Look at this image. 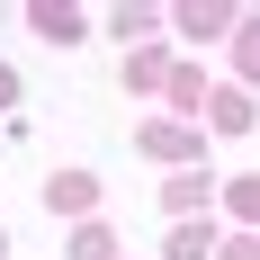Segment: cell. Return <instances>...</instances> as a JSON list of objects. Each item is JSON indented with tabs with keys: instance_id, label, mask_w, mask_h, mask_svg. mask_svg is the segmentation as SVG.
Wrapping results in <instances>:
<instances>
[{
	"instance_id": "obj_3",
	"label": "cell",
	"mask_w": 260,
	"mask_h": 260,
	"mask_svg": "<svg viewBox=\"0 0 260 260\" xmlns=\"http://www.w3.org/2000/svg\"><path fill=\"white\" fill-rule=\"evenodd\" d=\"M207 198H215V188L198 180V171H180V180L161 188V207H171V215H198V207H207Z\"/></svg>"
},
{
	"instance_id": "obj_4",
	"label": "cell",
	"mask_w": 260,
	"mask_h": 260,
	"mask_svg": "<svg viewBox=\"0 0 260 260\" xmlns=\"http://www.w3.org/2000/svg\"><path fill=\"white\" fill-rule=\"evenodd\" d=\"M215 135H242V126H251V99H242V90H215Z\"/></svg>"
},
{
	"instance_id": "obj_13",
	"label": "cell",
	"mask_w": 260,
	"mask_h": 260,
	"mask_svg": "<svg viewBox=\"0 0 260 260\" xmlns=\"http://www.w3.org/2000/svg\"><path fill=\"white\" fill-rule=\"evenodd\" d=\"M0 251H9V234H0Z\"/></svg>"
},
{
	"instance_id": "obj_10",
	"label": "cell",
	"mask_w": 260,
	"mask_h": 260,
	"mask_svg": "<svg viewBox=\"0 0 260 260\" xmlns=\"http://www.w3.org/2000/svg\"><path fill=\"white\" fill-rule=\"evenodd\" d=\"M117 242H108V224H81V242H72V260H108Z\"/></svg>"
},
{
	"instance_id": "obj_7",
	"label": "cell",
	"mask_w": 260,
	"mask_h": 260,
	"mask_svg": "<svg viewBox=\"0 0 260 260\" xmlns=\"http://www.w3.org/2000/svg\"><path fill=\"white\" fill-rule=\"evenodd\" d=\"M207 251H215L207 224H180V234H171V260H207Z\"/></svg>"
},
{
	"instance_id": "obj_11",
	"label": "cell",
	"mask_w": 260,
	"mask_h": 260,
	"mask_svg": "<svg viewBox=\"0 0 260 260\" xmlns=\"http://www.w3.org/2000/svg\"><path fill=\"white\" fill-rule=\"evenodd\" d=\"M215 260H260V242H224V251H215Z\"/></svg>"
},
{
	"instance_id": "obj_5",
	"label": "cell",
	"mask_w": 260,
	"mask_h": 260,
	"mask_svg": "<svg viewBox=\"0 0 260 260\" xmlns=\"http://www.w3.org/2000/svg\"><path fill=\"white\" fill-rule=\"evenodd\" d=\"M234 63H242V81H260V18L234 27Z\"/></svg>"
},
{
	"instance_id": "obj_12",
	"label": "cell",
	"mask_w": 260,
	"mask_h": 260,
	"mask_svg": "<svg viewBox=\"0 0 260 260\" xmlns=\"http://www.w3.org/2000/svg\"><path fill=\"white\" fill-rule=\"evenodd\" d=\"M9 99H18V72H9V63H0V108H9Z\"/></svg>"
},
{
	"instance_id": "obj_1",
	"label": "cell",
	"mask_w": 260,
	"mask_h": 260,
	"mask_svg": "<svg viewBox=\"0 0 260 260\" xmlns=\"http://www.w3.org/2000/svg\"><path fill=\"white\" fill-rule=\"evenodd\" d=\"M45 207L54 215H90V207H99V171H54V180H45Z\"/></svg>"
},
{
	"instance_id": "obj_6",
	"label": "cell",
	"mask_w": 260,
	"mask_h": 260,
	"mask_svg": "<svg viewBox=\"0 0 260 260\" xmlns=\"http://www.w3.org/2000/svg\"><path fill=\"white\" fill-rule=\"evenodd\" d=\"M36 36H45V45H72L81 18H72V9H36Z\"/></svg>"
},
{
	"instance_id": "obj_2",
	"label": "cell",
	"mask_w": 260,
	"mask_h": 260,
	"mask_svg": "<svg viewBox=\"0 0 260 260\" xmlns=\"http://www.w3.org/2000/svg\"><path fill=\"white\" fill-rule=\"evenodd\" d=\"M144 153H161V161H188V153H207V135H188V126H144Z\"/></svg>"
},
{
	"instance_id": "obj_9",
	"label": "cell",
	"mask_w": 260,
	"mask_h": 260,
	"mask_svg": "<svg viewBox=\"0 0 260 260\" xmlns=\"http://www.w3.org/2000/svg\"><path fill=\"white\" fill-rule=\"evenodd\" d=\"M180 27H188V36H224V27H234V9H188Z\"/></svg>"
},
{
	"instance_id": "obj_8",
	"label": "cell",
	"mask_w": 260,
	"mask_h": 260,
	"mask_svg": "<svg viewBox=\"0 0 260 260\" xmlns=\"http://www.w3.org/2000/svg\"><path fill=\"white\" fill-rule=\"evenodd\" d=\"M224 207H234L242 224H260V180H234V188H224Z\"/></svg>"
}]
</instances>
